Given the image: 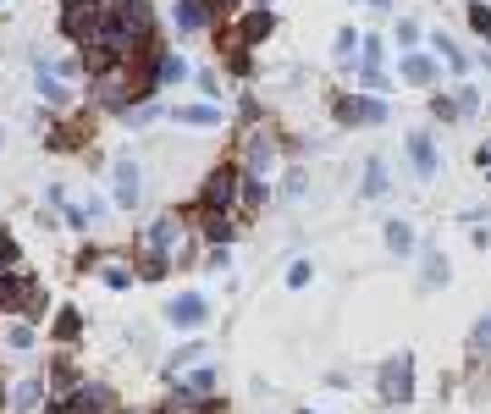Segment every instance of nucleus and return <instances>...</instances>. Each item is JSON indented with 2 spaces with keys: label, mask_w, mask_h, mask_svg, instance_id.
Segmentation results:
<instances>
[{
  "label": "nucleus",
  "mask_w": 491,
  "mask_h": 414,
  "mask_svg": "<svg viewBox=\"0 0 491 414\" xmlns=\"http://www.w3.org/2000/svg\"><path fill=\"white\" fill-rule=\"evenodd\" d=\"M387 249H392V260H408L414 254V227L408 222H387Z\"/></svg>",
  "instance_id": "obj_29"
},
{
  "label": "nucleus",
  "mask_w": 491,
  "mask_h": 414,
  "mask_svg": "<svg viewBox=\"0 0 491 414\" xmlns=\"http://www.w3.org/2000/svg\"><path fill=\"white\" fill-rule=\"evenodd\" d=\"M243 6H276V0H243Z\"/></svg>",
  "instance_id": "obj_45"
},
{
  "label": "nucleus",
  "mask_w": 491,
  "mask_h": 414,
  "mask_svg": "<svg viewBox=\"0 0 491 414\" xmlns=\"http://www.w3.org/2000/svg\"><path fill=\"white\" fill-rule=\"evenodd\" d=\"M34 276H17V271H0V315H17L23 310V293H28Z\"/></svg>",
  "instance_id": "obj_23"
},
{
  "label": "nucleus",
  "mask_w": 491,
  "mask_h": 414,
  "mask_svg": "<svg viewBox=\"0 0 491 414\" xmlns=\"http://www.w3.org/2000/svg\"><path fill=\"white\" fill-rule=\"evenodd\" d=\"M34 94H39L50 111H66V105H73V89H66V73H61V66H50V61H39V66H34Z\"/></svg>",
  "instance_id": "obj_12"
},
{
  "label": "nucleus",
  "mask_w": 491,
  "mask_h": 414,
  "mask_svg": "<svg viewBox=\"0 0 491 414\" xmlns=\"http://www.w3.org/2000/svg\"><path fill=\"white\" fill-rule=\"evenodd\" d=\"M359 50H365V28H337V44H331V55H337V66H348V78L359 73Z\"/></svg>",
  "instance_id": "obj_18"
},
{
  "label": "nucleus",
  "mask_w": 491,
  "mask_h": 414,
  "mask_svg": "<svg viewBox=\"0 0 491 414\" xmlns=\"http://www.w3.org/2000/svg\"><path fill=\"white\" fill-rule=\"evenodd\" d=\"M238 161H243V172L270 177L276 166H282V133H276L265 116H260V122H243V150H238Z\"/></svg>",
  "instance_id": "obj_2"
},
{
  "label": "nucleus",
  "mask_w": 491,
  "mask_h": 414,
  "mask_svg": "<svg viewBox=\"0 0 491 414\" xmlns=\"http://www.w3.org/2000/svg\"><path fill=\"white\" fill-rule=\"evenodd\" d=\"M431 122H442V127H464V105H458V94L431 89Z\"/></svg>",
  "instance_id": "obj_27"
},
{
  "label": "nucleus",
  "mask_w": 491,
  "mask_h": 414,
  "mask_svg": "<svg viewBox=\"0 0 491 414\" xmlns=\"http://www.w3.org/2000/svg\"><path fill=\"white\" fill-rule=\"evenodd\" d=\"M44 392H50V376H23V381L12 387V409H17V414H39V409H44Z\"/></svg>",
  "instance_id": "obj_19"
},
{
  "label": "nucleus",
  "mask_w": 491,
  "mask_h": 414,
  "mask_svg": "<svg viewBox=\"0 0 491 414\" xmlns=\"http://www.w3.org/2000/svg\"><path fill=\"white\" fill-rule=\"evenodd\" d=\"M387 61V39L381 34H365V50H359V66H381Z\"/></svg>",
  "instance_id": "obj_38"
},
{
  "label": "nucleus",
  "mask_w": 491,
  "mask_h": 414,
  "mask_svg": "<svg viewBox=\"0 0 491 414\" xmlns=\"http://www.w3.org/2000/svg\"><path fill=\"white\" fill-rule=\"evenodd\" d=\"M365 6H376V12H392V0H365Z\"/></svg>",
  "instance_id": "obj_44"
},
{
  "label": "nucleus",
  "mask_w": 491,
  "mask_h": 414,
  "mask_svg": "<svg viewBox=\"0 0 491 414\" xmlns=\"http://www.w3.org/2000/svg\"><path fill=\"white\" fill-rule=\"evenodd\" d=\"M232 211H243V161L210 166L193 199V216H232Z\"/></svg>",
  "instance_id": "obj_1"
},
{
  "label": "nucleus",
  "mask_w": 491,
  "mask_h": 414,
  "mask_svg": "<svg viewBox=\"0 0 491 414\" xmlns=\"http://www.w3.org/2000/svg\"><path fill=\"white\" fill-rule=\"evenodd\" d=\"M172 28L182 39H204L221 28V0H177L172 6Z\"/></svg>",
  "instance_id": "obj_5"
},
{
  "label": "nucleus",
  "mask_w": 491,
  "mask_h": 414,
  "mask_svg": "<svg viewBox=\"0 0 491 414\" xmlns=\"http://www.w3.org/2000/svg\"><path fill=\"white\" fill-rule=\"evenodd\" d=\"M0 342H6L12 354H34V349H39V320L12 315V320H6V337H0Z\"/></svg>",
  "instance_id": "obj_20"
},
{
  "label": "nucleus",
  "mask_w": 491,
  "mask_h": 414,
  "mask_svg": "<svg viewBox=\"0 0 491 414\" xmlns=\"http://www.w3.org/2000/svg\"><path fill=\"white\" fill-rule=\"evenodd\" d=\"M398 78L408 84V89H442V78H447V66H442V55L437 50H403V61H398Z\"/></svg>",
  "instance_id": "obj_6"
},
{
  "label": "nucleus",
  "mask_w": 491,
  "mask_h": 414,
  "mask_svg": "<svg viewBox=\"0 0 491 414\" xmlns=\"http://www.w3.org/2000/svg\"><path fill=\"white\" fill-rule=\"evenodd\" d=\"M172 254H161V249H150V243H138L133 249V271H138V282H166V276H172Z\"/></svg>",
  "instance_id": "obj_17"
},
{
  "label": "nucleus",
  "mask_w": 491,
  "mask_h": 414,
  "mask_svg": "<svg viewBox=\"0 0 491 414\" xmlns=\"http://www.w3.org/2000/svg\"><path fill=\"white\" fill-rule=\"evenodd\" d=\"M464 17H469V28L480 34V44H491V6H486V0H469Z\"/></svg>",
  "instance_id": "obj_33"
},
{
  "label": "nucleus",
  "mask_w": 491,
  "mask_h": 414,
  "mask_svg": "<svg viewBox=\"0 0 491 414\" xmlns=\"http://www.w3.org/2000/svg\"><path fill=\"white\" fill-rule=\"evenodd\" d=\"M17 260H23V249H17V238H12L6 227H0V271H12Z\"/></svg>",
  "instance_id": "obj_39"
},
{
  "label": "nucleus",
  "mask_w": 491,
  "mask_h": 414,
  "mask_svg": "<svg viewBox=\"0 0 491 414\" xmlns=\"http://www.w3.org/2000/svg\"><path fill=\"white\" fill-rule=\"evenodd\" d=\"M100 282H105L111 293H127V288L138 282V271H133V260H105V265H100Z\"/></svg>",
  "instance_id": "obj_25"
},
{
  "label": "nucleus",
  "mask_w": 491,
  "mask_h": 414,
  "mask_svg": "<svg viewBox=\"0 0 491 414\" xmlns=\"http://www.w3.org/2000/svg\"><path fill=\"white\" fill-rule=\"evenodd\" d=\"M78 331H83V315H78V310H73V304H66V310H61V315H55V326H50V337H55V342H73V337H78Z\"/></svg>",
  "instance_id": "obj_31"
},
{
  "label": "nucleus",
  "mask_w": 491,
  "mask_h": 414,
  "mask_svg": "<svg viewBox=\"0 0 491 414\" xmlns=\"http://www.w3.org/2000/svg\"><path fill=\"white\" fill-rule=\"evenodd\" d=\"M0 150H6V127H0Z\"/></svg>",
  "instance_id": "obj_46"
},
{
  "label": "nucleus",
  "mask_w": 491,
  "mask_h": 414,
  "mask_svg": "<svg viewBox=\"0 0 491 414\" xmlns=\"http://www.w3.org/2000/svg\"><path fill=\"white\" fill-rule=\"evenodd\" d=\"M304 188H309V177H304V166H293V172H288V182H282V199H299Z\"/></svg>",
  "instance_id": "obj_41"
},
{
  "label": "nucleus",
  "mask_w": 491,
  "mask_h": 414,
  "mask_svg": "<svg viewBox=\"0 0 491 414\" xmlns=\"http://www.w3.org/2000/svg\"><path fill=\"white\" fill-rule=\"evenodd\" d=\"M431 50L442 55V66H447V78H469V73H475V61H469V50H464V44H458L453 34H442V28H437V34H431Z\"/></svg>",
  "instance_id": "obj_15"
},
{
  "label": "nucleus",
  "mask_w": 491,
  "mask_h": 414,
  "mask_svg": "<svg viewBox=\"0 0 491 414\" xmlns=\"http://www.w3.org/2000/svg\"><path fill=\"white\" fill-rule=\"evenodd\" d=\"M166 111H172V105H166V100L155 94V100H144V105H133V111H127V116H116V122H122L127 133H144V127H155V122H161Z\"/></svg>",
  "instance_id": "obj_22"
},
{
  "label": "nucleus",
  "mask_w": 491,
  "mask_h": 414,
  "mask_svg": "<svg viewBox=\"0 0 491 414\" xmlns=\"http://www.w3.org/2000/svg\"><path fill=\"white\" fill-rule=\"evenodd\" d=\"M359 193H365V199H387V193H392V172H387V161H381V155H370V161H365Z\"/></svg>",
  "instance_id": "obj_21"
},
{
  "label": "nucleus",
  "mask_w": 491,
  "mask_h": 414,
  "mask_svg": "<svg viewBox=\"0 0 491 414\" xmlns=\"http://www.w3.org/2000/svg\"><path fill=\"white\" fill-rule=\"evenodd\" d=\"M138 199H144V172H138V161H116L111 166V204L116 211H138Z\"/></svg>",
  "instance_id": "obj_10"
},
{
  "label": "nucleus",
  "mask_w": 491,
  "mask_h": 414,
  "mask_svg": "<svg viewBox=\"0 0 491 414\" xmlns=\"http://www.w3.org/2000/svg\"><path fill=\"white\" fill-rule=\"evenodd\" d=\"M232 28H238V39H243L249 50H260V44H270V39H276V28H282V23H276V12H270V6H243V12L232 17Z\"/></svg>",
  "instance_id": "obj_9"
},
{
  "label": "nucleus",
  "mask_w": 491,
  "mask_h": 414,
  "mask_svg": "<svg viewBox=\"0 0 491 414\" xmlns=\"http://www.w3.org/2000/svg\"><path fill=\"white\" fill-rule=\"evenodd\" d=\"M475 172L491 182V138H480V144H475Z\"/></svg>",
  "instance_id": "obj_42"
},
{
  "label": "nucleus",
  "mask_w": 491,
  "mask_h": 414,
  "mask_svg": "<svg viewBox=\"0 0 491 414\" xmlns=\"http://www.w3.org/2000/svg\"><path fill=\"white\" fill-rule=\"evenodd\" d=\"M331 116H337V127H381V122H392V105H387V94L348 89L331 100Z\"/></svg>",
  "instance_id": "obj_4"
},
{
  "label": "nucleus",
  "mask_w": 491,
  "mask_h": 414,
  "mask_svg": "<svg viewBox=\"0 0 491 414\" xmlns=\"http://www.w3.org/2000/svg\"><path fill=\"white\" fill-rule=\"evenodd\" d=\"M105 6L111 0H61V17H55V28H61V39L66 44H94L100 39V23H105Z\"/></svg>",
  "instance_id": "obj_3"
},
{
  "label": "nucleus",
  "mask_w": 491,
  "mask_h": 414,
  "mask_svg": "<svg viewBox=\"0 0 491 414\" xmlns=\"http://www.w3.org/2000/svg\"><path fill=\"white\" fill-rule=\"evenodd\" d=\"M66 398H73V414H122V398L105 381H78Z\"/></svg>",
  "instance_id": "obj_11"
},
{
  "label": "nucleus",
  "mask_w": 491,
  "mask_h": 414,
  "mask_svg": "<svg viewBox=\"0 0 491 414\" xmlns=\"http://www.w3.org/2000/svg\"><path fill=\"white\" fill-rule=\"evenodd\" d=\"M193 73H199V66H193L182 50H172V44L155 55V78H161V89H177V84H188Z\"/></svg>",
  "instance_id": "obj_16"
},
{
  "label": "nucleus",
  "mask_w": 491,
  "mask_h": 414,
  "mask_svg": "<svg viewBox=\"0 0 491 414\" xmlns=\"http://www.w3.org/2000/svg\"><path fill=\"white\" fill-rule=\"evenodd\" d=\"M166 122L204 133V127H221L227 116H221V100H199V105H172V111H166Z\"/></svg>",
  "instance_id": "obj_14"
},
{
  "label": "nucleus",
  "mask_w": 491,
  "mask_h": 414,
  "mask_svg": "<svg viewBox=\"0 0 491 414\" xmlns=\"http://www.w3.org/2000/svg\"><path fill=\"white\" fill-rule=\"evenodd\" d=\"M0 6H6V0H0Z\"/></svg>",
  "instance_id": "obj_47"
},
{
  "label": "nucleus",
  "mask_w": 491,
  "mask_h": 414,
  "mask_svg": "<svg viewBox=\"0 0 491 414\" xmlns=\"http://www.w3.org/2000/svg\"><path fill=\"white\" fill-rule=\"evenodd\" d=\"M403 155H408V166H414L419 182H431V177L442 172V150H437V133H431V127H414V133L403 138Z\"/></svg>",
  "instance_id": "obj_8"
},
{
  "label": "nucleus",
  "mask_w": 491,
  "mask_h": 414,
  "mask_svg": "<svg viewBox=\"0 0 491 414\" xmlns=\"http://www.w3.org/2000/svg\"><path fill=\"white\" fill-rule=\"evenodd\" d=\"M419 39H426V28L414 17H398V50H419Z\"/></svg>",
  "instance_id": "obj_37"
},
{
  "label": "nucleus",
  "mask_w": 491,
  "mask_h": 414,
  "mask_svg": "<svg viewBox=\"0 0 491 414\" xmlns=\"http://www.w3.org/2000/svg\"><path fill=\"white\" fill-rule=\"evenodd\" d=\"M447 276H453L447 254H442V249H426V265H419V282H426V288H442Z\"/></svg>",
  "instance_id": "obj_28"
},
{
  "label": "nucleus",
  "mask_w": 491,
  "mask_h": 414,
  "mask_svg": "<svg viewBox=\"0 0 491 414\" xmlns=\"http://www.w3.org/2000/svg\"><path fill=\"white\" fill-rule=\"evenodd\" d=\"M469 354H475V360H491V315L475 320V331H469Z\"/></svg>",
  "instance_id": "obj_35"
},
{
  "label": "nucleus",
  "mask_w": 491,
  "mask_h": 414,
  "mask_svg": "<svg viewBox=\"0 0 491 414\" xmlns=\"http://www.w3.org/2000/svg\"><path fill=\"white\" fill-rule=\"evenodd\" d=\"M193 84H199V94H204V100H221V94H227V84H221V66H199V73H193Z\"/></svg>",
  "instance_id": "obj_32"
},
{
  "label": "nucleus",
  "mask_w": 491,
  "mask_h": 414,
  "mask_svg": "<svg viewBox=\"0 0 491 414\" xmlns=\"http://www.w3.org/2000/svg\"><path fill=\"white\" fill-rule=\"evenodd\" d=\"M359 89H370V94H392V78H387V66H359Z\"/></svg>",
  "instance_id": "obj_34"
},
{
  "label": "nucleus",
  "mask_w": 491,
  "mask_h": 414,
  "mask_svg": "<svg viewBox=\"0 0 491 414\" xmlns=\"http://www.w3.org/2000/svg\"><path fill=\"white\" fill-rule=\"evenodd\" d=\"M453 94H458V105H464V122H475V116H480V89H475L469 78H458V89H453Z\"/></svg>",
  "instance_id": "obj_36"
},
{
  "label": "nucleus",
  "mask_w": 491,
  "mask_h": 414,
  "mask_svg": "<svg viewBox=\"0 0 491 414\" xmlns=\"http://www.w3.org/2000/svg\"><path fill=\"white\" fill-rule=\"evenodd\" d=\"M166 320H172L177 331H199V326L210 320V299H204V293H177V299L166 304Z\"/></svg>",
  "instance_id": "obj_13"
},
{
  "label": "nucleus",
  "mask_w": 491,
  "mask_h": 414,
  "mask_svg": "<svg viewBox=\"0 0 491 414\" xmlns=\"http://www.w3.org/2000/svg\"><path fill=\"white\" fill-rule=\"evenodd\" d=\"M270 199H276V193H270V182H265L260 172H243V211H249V216H260Z\"/></svg>",
  "instance_id": "obj_24"
},
{
  "label": "nucleus",
  "mask_w": 491,
  "mask_h": 414,
  "mask_svg": "<svg viewBox=\"0 0 491 414\" xmlns=\"http://www.w3.org/2000/svg\"><path fill=\"white\" fill-rule=\"evenodd\" d=\"M6 409H12V387H6V381H0V414H6Z\"/></svg>",
  "instance_id": "obj_43"
},
{
  "label": "nucleus",
  "mask_w": 491,
  "mask_h": 414,
  "mask_svg": "<svg viewBox=\"0 0 491 414\" xmlns=\"http://www.w3.org/2000/svg\"><path fill=\"white\" fill-rule=\"evenodd\" d=\"M199 238L216 249V243H232L238 238V222L232 216H199Z\"/></svg>",
  "instance_id": "obj_26"
},
{
  "label": "nucleus",
  "mask_w": 491,
  "mask_h": 414,
  "mask_svg": "<svg viewBox=\"0 0 491 414\" xmlns=\"http://www.w3.org/2000/svg\"><path fill=\"white\" fill-rule=\"evenodd\" d=\"M309 282H315V265L309 260H293L288 265V288H309Z\"/></svg>",
  "instance_id": "obj_40"
},
{
  "label": "nucleus",
  "mask_w": 491,
  "mask_h": 414,
  "mask_svg": "<svg viewBox=\"0 0 491 414\" xmlns=\"http://www.w3.org/2000/svg\"><path fill=\"white\" fill-rule=\"evenodd\" d=\"M376 392H381V403H408V398H414V354H408V349H398V354L381 365Z\"/></svg>",
  "instance_id": "obj_7"
},
{
  "label": "nucleus",
  "mask_w": 491,
  "mask_h": 414,
  "mask_svg": "<svg viewBox=\"0 0 491 414\" xmlns=\"http://www.w3.org/2000/svg\"><path fill=\"white\" fill-rule=\"evenodd\" d=\"M204 354V337H188V342H177V349H172V360H166V376H177L182 365H193Z\"/></svg>",
  "instance_id": "obj_30"
}]
</instances>
